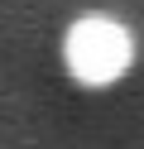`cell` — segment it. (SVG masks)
Returning a JSON list of instances; mask_svg holds the SVG:
<instances>
[{"label": "cell", "instance_id": "6da1fadb", "mask_svg": "<svg viewBox=\"0 0 144 149\" xmlns=\"http://www.w3.org/2000/svg\"><path fill=\"white\" fill-rule=\"evenodd\" d=\"M63 63L82 87H111L134 63V34L111 15H82L63 39Z\"/></svg>", "mask_w": 144, "mask_h": 149}]
</instances>
